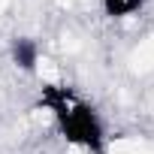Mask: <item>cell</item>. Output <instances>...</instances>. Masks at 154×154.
Masks as SVG:
<instances>
[{"label": "cell", "mask_w": 154, "mask_h": 154, "mask_svg": "<svg viewBox=\"0 0 154 154\" xmlns=\"http://www.w3.org/2000/svg\"><path fill=\"white\" fill-rule=\"evenodd\" d=\"M12 60H15L18 69L36 72V63H39V48H36V42L27 39V36H18V39L12 42Z\"/></svg>", "instance_id": "1"}, {"label": "cell", "mask_w": 154, "mask_h": 154, "mask_svg": "<svg viewBox=\"0 0 154 154\" xmlns=\"http://www.w3.org/2000/svg\"><path fill=\"white\" fill-rule=\"evenodd\" d=\"M100 3L109 18H130L145 6V0H100Z\"/></svg>", "instance_id": "2"}]
</instances>
